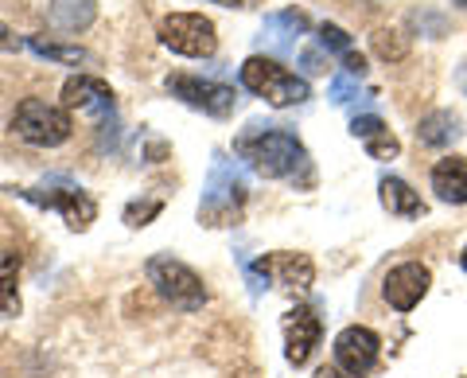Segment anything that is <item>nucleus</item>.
<instances>
[{"mask_svg": "<svg viewBox=\"0 0 467 378\" xmlns=\"http://www.w3.org/2000/svg\"><path fill=\"white\" fill-rule=\"evenodd\" d=\"M319 43H324V51H335V55H339V59H347V55L355 51V47H350V36L343 32V27H335V24H324V27H319Z\"/></svg>", "mask_w": 467, "mask_h": 378, "instance_id": "obj_24", "label": "nucleus"}, {"mask_svg": "<svg viewBox=\"0 0 467 378\" xmlns=\"http://www.w3.org/2000/svg\"><path fill=\"white\" fill-rule=\"evenodd\" d=\"M261 273L273 278L276 285H285V289H312V281H316L312 257L308 254H288V250L261 257Z\"/></svg>", "mask_w": 467, "mask_h": 378, "instance_id": "obj_13", "label": "nucleus"}, {"mask_svg": "<svg viewBox=\"0 0 467 378\" xmlns=\"http://www.w3.org/2000/svg\"><path fill=\"white\" fill-rule=\"evenodd\" d=\"M460 137H463V121H460V113H451V110H432L417 125V141L429 144V149H444V144L460 141Z\"/></svg>", "mask_w": 467, "mask_h": 378, "instance_id": "obj_17", "label": "nucleus"}, {"mask_svg": "<svg viewBox=\"0 0 467 378\" xmlns=\"http://www.w3.org/2000/svg\"><path fill=\"white\" fill-rule=\"evenodd\" d=\"M214 5H223V8H245V5H254V0H214Z\"/></svg>", "mask_w": 467, "mask_h": 378, "instance_id": "obj_31", "label": "nucleus"}, {"mask_svg": "<svg viewBox=\"0 0 467 378\" xmlns=\"http://www.w3.org/2000/svg\"><path fill=\"white\" fill-rule=\"evenodd\" d=\"M160 207H164V203H160V199H137V203H129V207H125V223L129 226H149V219H152V215H160Z\"/></svg>", "mask_w": 467, "mask_h": 378, "instance_id": "obj_25", "label": "nucleus"}, {"mask_svg": "<svg viewBox=\"0 0 467 378\" xmlns=\"http://www.w3.org/2000/svg\"><path fill=\"white\" fill-rule=\"evenodd\" d=\"M245 172L238 160H226L223 152H214V164L207 172V187H202V199H199V223L202 226H230L234 219L242 215V203H245Z\"/></svg>", "mask_w": 467, "mask_h": 378, "instance_id": "obj_2", "label": "nucleus"}, {"mask_svg": "<svg viewBox=\"0 0 467 378\" xmlns=\"http://www.w3.org/2000/svg\"><path fill=\"white\" fill-rule=\"evenodd\" d=\"M47 16H51V24L58 27V32L75 36V32H86V27L94 24L98 5H94V0H51Z\"/></svg>", "mask_w": 467, "mask_h": 378, "instance_id": "obj_18", "label": "nucleus"}, {"mask_svg": "<svg viewBox=\"0 0 467 378\" xmlns=\"http://www.w3.org/2000/svg\"><path fill=\"white\" fill-rule=\"evenodd\" d=\"M343 70H347V75H355V79H362V75H367V59H362V55H355V51H350L347 59H343Z\"/></svg>", "mask_w": 467, "mask_h": 378, "instance_id": "obj_27", "label": "nucleus"}, {"mask_svg": "<svg viewBox=\"0 0 467 378\" xmlns=\"http://www.w3.org/2000/svg\"><path fill=\"white\" fill-rule=\"evenodd\" d=\"M319 336H324V324L312 309H292L285 316V359L292 367H304L312 359V352L319 347Z\"/></svg>", "mask_w": 467, "mask_h": 378, "instance_id": "obj_12", "label": "nucleus"}, {"mask_svg": "<svg viewBox=\"0 0 467 378\" xmlns=\"http://www.w3.org/2000/svg\"><path fill=\"white\" fill-rule=\"evenodd\" d=\"M378 192H382V207H386L389 215H401V219H417V215L425 211L420 195H417L405 180H398V176H382Z\"/></svg>", "mask_w": 467, "mask_h": 378, "instance_id": "obj_19", "label": "nucleus"}, {"mask_svg": "<svg viewBox=\"0 0 467 378\" xmlns=\"http://www.w3.org/2000/svg\"><path fill=\"white\" fill-rule=\"evenodd\" d=\"M460 86H463V94H467V63L460 67Z\"/></svg>", "mask_w": 467, "mask_h": 378, "instance_id": "obj_32", "label": "nucleus"}, {"mask_svg": "<svg viewBox=\"0 0 467 378\" xmlns=\"http://www.w3.org/2000/svg\"><path fill=\"white\" fill-rule=\"evenodd\" d=\"M300 63H304V70H308V75H324V59H319V51H304L300 55Z\"/></svg>", "mask_w": 467, "mask_h": 378, "instance_id": "obj_28", "label": "nucleus"}, {"mask_svg": "<svg viewBox=\"0 0 467 378\" xmlns=\"http://www.w3.org/2000/svg\"><path fill=\"white\" fill-rule=\"evenodd\" d=\"M463 378H467V374H463Z\"/></svg>", "mask_w": 467, "mask_h": 378, "instance_id": "obj_35", "label": "nucleus"}, {"mask_svg": "<svg viewBox=\"0 0 467 378\" xmlns=\"http://www.w3.org/2000/svg\"><path fill=\"white\" fill-rule=\"evenodd\" d=\"M312 378H350V374H343L339 367H319V371H316Z\"/></svg>", "mask_w": 467, "mask_h": 378, "instance_id": "obj_30", "label": "nucleus"}, {"mask_svg": "<svg viewBox=\"0 0 467 378\" xmlns=\"http://www.w3.org/2000/svg\"><path fill=\"white\" fill-rule=\"evenodd\" d=\"M149 281L175 312H199L202 304H207V285H202V278L171 254H156L149 261Z\"/></svg>", "mask_w": 467, "mask_h": 378, "instance_id": "obj_4", "label": "nucleus"}, {"mask_svg": "<svg viewBox=\"0 0 467 378\" xmlns=\"http://www.w3.org/2000/svg\"><path fill=\"white\" fill-rule=\"evenodd\" d=\"M16 47H20V39H16V36H12V32H8V27H5V24H0V51H16Z\"/></svg>", "mask_w": 467, "mask_h": 378, "instance_id": "obj_29", "label": "nucleus"}, {"mask_svg": "<svg viewBox=\"0 0 467 378\" xmlns=\"http://www.w3.org/2000/svg\"><path fill=\"white\" fill-rule=\"evenodd\" d=\"M242 86L254 90L257 98H265L276 110L300 106V101L312 98L308 82H304L300 75H292V70H285L276 59H265V55H250V59L242 63Z\"/></svg>", "mask_w": 467, "mask_h": 378, "instance_id": "obj_3", "label": "nucleus"}, {"mask_svg": "<svg viewBox=\"0 0 467 378\" xmlns=\"http://www.w3.org/2000/svg\"><path fill=\"white\" fill-rule=\"evenodd\" d=\"M409 24L420 27V36H429V39L448 36V20L441 16V12H432V8H413L409 12Z\"/></svg>", "mask_w": 467, "mask_h": 378, "instance_id": "obj_23", "label": "nucleus"}, {"mask_svg": "<svg viewBox=\"0 0 467 378\" xmlns=\"http://www.w3.org/2000/svg\"><path fill=\"white\" fill-rule=\"evenodd\" d=\"M350 133H355L362 144H367V152L374 156V160H393L401 152V144H398V137L386 129V121L378 118V113H358L355 121H350Z\"/></svg>", "mask_w": 467, "mask_h": 378, "instance_id": "obj_14", "label": "nucleus"}, {"mask_svg": "<svg viewBox=\"0 0 467 378\" xmlns=\"http://www.w3.org/2000/svg\"><path fill=\"white\" fill-rule=\"evenodd\" d=\"M370 47L378 59H386V63H401L405 55H409V39L401 32H393V27H378V32L370 36Z\"/></svg>", "mask_w": 467, "mask_h": 378, "instance_id": "obj_22", "label": "nucleus"}, {"mask_svg": "<svg viewBox=\"0 0 467 378\" xmlns=\"http://www.w3.org/2000/svg\"><path fill=\"white\" fill-rule=\"evenodd\" d=\"M463 273H467V250H463Z\"/></svg>", "mask_w": 467, "mask_h": 378, "instance_id": "obj_33", "label": "nucleus"}, {"mask_svg": "<svg viewBox=\"0 0 467 378\" xmlns=\"http://www.w3.org/2000/svg\"><path fill=\"white\" fill-rule=\"evenodd\" d=\"M16 281H20V254L0 250V320L20 316V293H16Z\"/></svg>", "mask_w": 467, "mask_h": 378, "instance_id": "obj_20", "label": "nucleus"}, {"mask_svg": "<svg viewBox=\"0 0 467 378\" xmlns=\"http://www.w3.org/2000/svg\"><path fill=\"white\" fill-rule=\"evenodd\" d=\"M234 152L265 180H296L300 172L308 176V149L285 125H250L234 141Z\"/></svg>", "mask_w": 467, "mask_h": 378, "instance_id": "obj_1", "label": "nucleus"}, {"mask_svg": "<svg viewBox=\"0 0 467 378\" xmlns=\"http://www.w3.org/2000/svg\"><path fill=\"white\" fill-rule=\"evenodd\" d=\"M12 133L27 144H39V149H55L75 133V121L63 106H51L43 98H24L12 113Z\"/></svg>", "mask_w": 467, "mask_h": 378, "instance_id": "obj_5", "label": "nucleus"}, {"mask_svg": "<svg viewBox=\"0 0 467 378\" xmlns=\"http://www.w3.org/2000/svg\"><path fill=\"white\" fill-rule=\"evenodd\" d=\"M160 43L175 55H187V59H211L218 51V36L214 24L199 12H171V16L160 20Z\"/></svg>", "mask_w": 467, "mask_h": 378, "instance_id": "obj_6", "label": "nucleus"}, {"mask_svg": "<svg viewBox=\"0 0 467 378\" xmlns=\"http://www.w3.org/2000/svg\"><path fill=\"white\" fill-rule=\"evenodd\" d=\"M168 90L171 98L187 101L192 110H202L211 118H230L238 110V90L226 82H214V79H199V75H171L168 79Z\"/></svg>", "mask_w": 467, "mask_h": 378, "instance_id": "obj_8", "label": "nucleus"}, {"mask_svg": "<svg viewBox=\"0 0 467 378\" xmlns=\"http://www.w3.org/2000/svg\"><path fill=\"white\" fill-rule=\"evenodd\" d=\"M456 5H460V8H467V0H456Z\"/></svg>", "mask_w": 467, "mask_h": 378, "instance_id": "obj_34", "label": "nucleus"}, {"mask_svg": "<svg viewBox=\"0 0 467 378\" xmlns=\"http://www.w3.org/2000/svg\"><path fill=\"white\" fill-rule=\"evenodd\" d=\"M63 101H67V110H82V113H90V118H98V129L101 133H117V118H113V90L101 79L94 75H78V79H70L63 86Z\"/></svg>", "mask_w": 467, "mask_h": 378, "instance_id": "obj_10", "label": "nucleus"}, {"mask_svg": "<svg viewBox=\"0 0 467 378\" xmlns=\"http://www.w3.org/2000/svg\"><path fill=\"white\" fill-rule=\"evenodd\" d=\"M429 285H432V273L420 266V261H401V266H393L386 273V281H382V297L389 300V309H398V312H413L420 297L429 293Z\"/></svg>", "mask_w": 467, "mask_h": 378, "instance_id": "obj_11", "label": "nucleus"}, {"mask_svg": "<svg viewBox=\"0 0 467 378\" xmlns=\"http://www.w3.org/2000/svg\"><path fill=\"white\" fill-rule=\"evenodd\" d=\"M312 27V20L304 16L300 8H285V12H273V16H265V32H261V39L269 43V47L276 51H288L296 47V39Z\"/></svg>", "mask_w": 467, "mask_h": 378, "instance_id": "obj_15", "label": "nucleus"}, {"mask_svg": "<svg viewBox=\"0 0 467 378\" xmlns=\"http://www.w3.org/2000/svg\"><path fill=\"white\" fill-rule=\"evenodd\" d=\"M378 352H382V340L362 324H350L335 336V367H339L343 374H350V378L370 374L374 362H378Z\"/></svg>", "mask_w": 467, "mask_h": 378, "instance_id": "obj_9", "label": "nucleus"}, {"mask_svg": "<svg viewBox=\"0 0 467 378\" xmlns=\"http://www.w3.org/2000/svg\"><path fill=\"white\" fill-rule=\"evenodd\" d=\"M20 195L32 199V203H39V207L63 211V219H67L70 230H90V223L98 219V203L86 195L78 184L51 180V184H43V187H24Z\"/></svg>", "mask_w": 467, "mask_h": 378, "instance_id": "obj_7", "label": "nucleus"}, {"mask_svg": "<svg viewBox=\"0 0 467 378\" xmlns=\"http://www.w3.org/2000/svg\"><path fill=\"white\" fill-rule=\"evenodd\" d=\"M432 192L444 203H467V156H444L432 164Z\"/></svg>", "mask_w": 467, "mask_h": 378, "instance_id": "obj_16", "label": "nucleus"}, {"mask_svg": "<svg viewBox=\"0 0 467 378\" xmlns=\"http://www.w3.org/2000/svg\"><path fill=\"white\" fill-rule=\"evenodd\" d=\"M350 98H358V79L355 75H335L331 79V101L335 106H347Z\"/></svg>", "mask_w": 467, "mask_h": 378, "instance_id": "obj_26", "label": "nucleus"}, {"mask_svg": "<svg viewBox=\"0 0 467 378\" xmlns=\"http://www.w3.org/2000/svg\"><path fill=\"white\" fill-rule=\"evenodd\" d=\"M27 47H32L39 59H51V63H94V55L86 47H78V43H47V39L32 36Z\"/></svg>", "mask_w": 467, "mask_h": 378, "instance_id": "obj_21", "label": "nucleus"}]
</instances>
